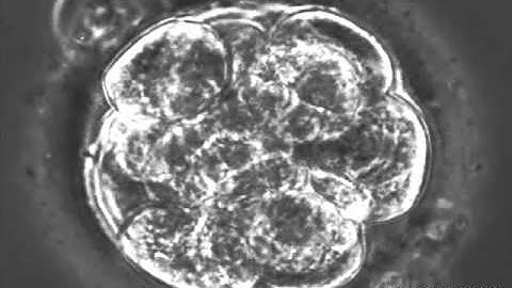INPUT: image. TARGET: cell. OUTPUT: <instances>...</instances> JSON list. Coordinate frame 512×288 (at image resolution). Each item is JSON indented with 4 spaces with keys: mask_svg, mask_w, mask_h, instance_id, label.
Returning a JSON list of instances; mask_svg holds the SVG:
<instances>
[{
    "mask_svg": "<svg viewBox=\"0 0 512 288\" xmlns=\"http://www.w3.org/2000/svg\"><path fill=\"white\" fill-rule=\"evenodd\" d=\"M109 98L120 114L165 124L210 115L232 88L231 57L211 25L164 24L111 68Z\"/></svg>",
    "mask_w": 512,
    "mask_h": 288,
    "instance_id": "1",
    "label": "cell"
}]
</instances>
